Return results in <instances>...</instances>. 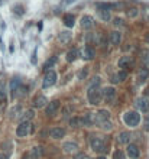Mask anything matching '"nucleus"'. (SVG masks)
Here are the masks:
<instances>
[{
  "label": "nucleus",
  "mask_w": 149,
  "mask_h": 159,
  "mask_svg": "<svg viewBox=\"0 0 149 159\" xmlns=\"http://www.w3.org/2000/svg\"><path fill=\"white\" fill-rule=\"evenodd\" d=\"M90 143H91V148L96 150V152H107L109 149V139L106 136L100 137V136H91L90 139Z\"/></svg>",
  "instance_id": "f257e3e1"
},
{
  "label": "nucleus",
  "mask_w": 149,
  "mask_h": 159,
  "mask_svg": "<svg viewBox=\"0 0 149 159\" xmlns=\"http://www.w3.org/2000/svg\"><path fill=\"white\" fill-rule=\"evenodd\" d=\"M123 121L129 127H136L140 123V114L138 111H127L123 114Z\"/></svg>",
  "instance_id": "f03ea898"
},
{
  "label": "nucleus",
  "mask_w": 149,
  "mask_h": 159,
  "mask_svg": "<svg viewBox=\"0 0 149 159\" xmlns=\"http://www.w3.org/2000/svg\"><path fill=\"white\" fill-rule=\"evenodd\" d=\"M32 132H33V125L31 121H20V125H19L16 129V135L19 137L28 136V135H31Z\"/></svg>",
  "instance_id": "7ed1b4c3"
},
{
  "label": "nucleus",
  "mask_w": 149,
  "mask_h": 159,
  "mask_svg": "<svg viewBox=\"0 0 149 159\" xmlns=\"http://www.w3.org/2000/svg\"><path fill=\"white\" fill-rule=\"evenodd\" d=\"M56 80H58V75H56L55 71H52V70L46 71V74H45V77H44V81H42V88L52 87L56 82Z\"/></svg>",
  "instance_id": "20e7f679"
},
{
  "label": "nucleus",
  "mask_w": 149,
  "mask_h": 159,
  "mask_svg": "<svg viewBox=\"0 0 149 159\" xmlns=\"http://www.w3.org/2000/svg\"><path fill=\"white\" fill-rule=\"evenodd\" d=\"M87 99H89L90 104H99L100 100H101V91L100 88H89V93H87Z\"/></svg>",
  "instance_id": "39448f33"
},
{
  "label": "nucleus",
  "mask_w": 149,
  "mask_h": 159,
  "mask_svg": "<svg viewBox=\"0 0 149 159\" xmlns=\"http://www.w3.org/2000/svg\"><path fill=\"white\" fill-rule=\"evenodd\" d=\"M101 97L107 103H113L116 99V88L114 87H104L101 91Z\"/></svg>",
  "instance_id": "423d86ee"
},
{
  "label": "nucleus",
  "mask_w": 149,
  "mask_h": 159,
  "mask_svg": "<svg viewBox=\"0 0 149 159\" xmlns=\"http://www.w3.org/2000/svg\"><path fill=\"white\" fill-rule=\"evenodd\" d=\"M110 120V113L107 110H100L97 113H94V125H101L103 121Z\"/></svg>",
  "instance_id": "0eeeda50"
},
{
  "label": "nucleus",
  "mask_w": 149,
  "mask_h": 159,
  "mask_svg": "<svg viewBox=\"0 0 149 159\" xmlns=\"http://www.w3.org/2000/svg\"><path fill=\"white\" fill-rule=\"evenodd\" d=\"M60 100H54V101H51V103H48L46 104V110H45V113H46V116L48 117H52V116L56 114V111L60 110Z\"/></svg>",
  "instance_id": "6e6552de"
},
{
  "label": "nucleus",
  "mask_w": 149,
  "mask_h": 159,
  "mask_svg": "<svg viewBox=\"0 0 149 159\" xmlns=\"http://www.w3.org/2000/svg\"><path fill=\"white\" fill-rule=\"evenodd\" d=\"M113 7L111 5H101L99 7V16L101 20L104 22H109L110 20V9Z\"/></svg>",
  "instance_id": "1a4fd4ad"
},
{
  "label": "nucleus",
  "mask_w": 149,
  "mask_h": 159,
  "mask_svg": "<svg viewBox=\"0 0 149 159\" xmlns=\"http://www.w3.org/2000/svg\"><path fill=\"white\" fill-rule=\"evenodd\" d=\"M136 107L140 111H148L149 110V99L148 97H139L136 100Z\"/></svg>",
  "instance_id": "9d476101"
},
{
  "label": "nucleus",
  "mask_w": 149,
  "mask_h": 159,
  "mask_svg": "<svg viewBox=\"0 0 149 159\" xmlns=\"http://www.w3.org/2000/svg\"><path fill=\"white\" fill-rule=\"evenodd\" d=\"M127 156L130 159H138L139 155H140V152H139V148L136 146V145H129L127 146Z\"/></svg>",
  "instance_id": "9b49d317"
},
{
  "label": "nucleus",
  "mask_w": 149,
  "mask_h": 159,
  "mask_svg": "<svg viewBox=\"0 0 149 159\" xmlns=\"http://www.w3.org/2000/svg\"><path fill=\"white\" fill-rule=\"evenodd\" d=\"M80 25H81V27H83V29H91V27L94 26L93 17L89 16V15L83 16V17H81V22H80Z\"/></svg>",
  "instance_id": "f8f14e48"
},
{
  "label": "nucleus",
  "mask_w": 149,
  "mask_h": 159,
  "mask_svg": "<svg viewBox=\"0 0 149 159\" xmlns=\"http://www.w3.org/2000/svg\"><path fill=\"white\" fill-rule=\"evenodd\" d=\"M64 135H65V130L61 127H54L49 130V137H52V139H62Z\"/></svg>",
  "instance_id": "ddd939ff"
},
{
  "label": "nucleus",
  "mask_w": 149,
  "mask_h": 159,
  "mask_svg": "<svg viewBox=\"0 0 149 159\" xmlns=\"http://www.w3.org/2000/svg\"><path fill=\"white\" fill-rule=\"evenodd\" d=\"M46 104H48V100H46L45 96H38V97H35V100H33L35 109H42V107Z\"/></svg>",
  "instance_id": "4468645a"
},
{
  "label": "nucleus",
  "mask_w": 149,
  "mask_h": 159,
  "mask_svg": "<svg viewBox=\"0 0 149 159\" xmlns=\"http://www.w3.org/2000/svg\"><path fill=\"white\" fill-rule=\"evenodd\" d=\"M94 56H96V51H94V48L93 46H90V45H87V46L83 49V58L84 60H93Z\"/></svg>",
  "instance_id": "2eb2a0df"
},
{
  "label": "nucleus",
  "mask_w": 149,
  "mask_h": 159,
  "mask_svg": "<svg viewBox=\"0 0 149 159\" xmlns=\"http://www.w3.org/2000/svg\"><path fill=\"white\" fill-rule=\"evenodd\" d=\"M62 149H64L65 154H74V152H77L78 150V145L77 143H74V142H67V143H64Z\"/></svg>",
  "instance_id": "dca6fc26"
},
{
  "label": "nucleus",
  "mask_w": 149,
  "mask_h": 159,
  "mask_svg": "<svg viewBox=\"0 0 149 159\" xmlns=\"http://www.w3.org/2000/svg\"><path fill=\"white\" fill-rule=\"evenodd\" d=\"M138 77H139V82L148 81V78H149V70L146 68V67H142V68H139Z\"/></svg>",
  "instance_id": "f3484780"
},
{
  "label": "nucleus",
  "mask_w": 149,
  "mask_h": 159,
  "mask_svg": "<svg viewBox=\"0 0 149 159\" xmlns=\"http://www.w3.org/2000/svg\"><path fill=\"white\" fill-rule=\"evenodd\" d=\"M109 39H110V44L119 45V44H120V41H122L120 32H117V31H113V32H110V35H109Z\"/></svg>",
  "instance_id": "a211bd4d"
},
{
  "label": "nucleus",
  "mask_w": 149,
  "mask_h": 159,
  "mask_svg": "<svg viewBox=\"0 0 149 159\" xmlns=\"http://www.w3.org/2000/svg\"><path fill=\"white\" fill-rule=\"evenodd\" d=\"M130 64H132V56H129V55H125L119 60V67L120 68H129Z\"/></svg>",
  "instance_id": "6ab92c4d"
},
{
  "label": "nucleus",
  "mask_w": 149,
  "mask_h": 159,
  "mask_svg": "<svg viewBox=\"0 0 149 159\" xmlns=\"http://www.w3.org/2000/svg\"><path fill=\"white\" fill-rule=\"evenodd\" d=\"M20 85H22V80H20V78L15 77L13 80H10V91H12V94L16 93V90L20 87Z\"/></svg>",
  "instance_id": "aec40b11"
},
{
  "label": "nucleus",
  "mask_w": 149,
  "mask_h": 159,
  "mask_svg": "<svg viewBox=\"0 0 149 159\" xmlns=\"http://www.w3.org/2000/svg\"><path fill=\"white\" fill-rule=\"evenodd\" d=\"M91 125H94V113H85V116H83V126Z\"/></svg>",
  "instance_id": "412c9836"
},
{
  "label": "nucleus",
  "mask_w": 149,
  "mask_h": 159,
  "mask_svg": "<svg viewBox=\"0 0 149 159\" xmlns=\"http://www.w3.org/2000/svg\"><path fill=\"white\" fill-rule=\"evenodd\" d=\"M130 136H132V135H130L129 132H122L120 135H119V139H117V140H119V143L125 145V143H129V142H130V139H132Z\"/></svg>",
  "instance_id": "4be33fe9"
},
{
  "label": "nucleus",
  "mask_w": 149,
  "mask_h": 159,
  "mask_svg": "<svg viewBox=\"0 0 149 159\" xmlns=\"http://www.w3.org/2000/svg\"><path fill=\"white\" fill-rule=\"evenodd\" d=\"M78 55H80V51L78 49H71L67 54V61H68V62H74V61L78 58Z\"/></svg>",
  "instance_id": "5701e85b"
},
{
  "label": "nucleus",
  "mask_w": 149,
  "mask_h": 159,
  "mask_svg": "<svg viewBox=\"0 0 149 159\" xmlns=\"http://www.w3.org/2000/svg\"><path fill=\"white\" fill-rule=\"evenodd\" d=\"M60 41L62 44H68L70 41H71V32H68V31H64V32L60 33Z\"/></svg>",
  "instance_id": "b1692460"
},
{
  "label": "nucleus",
  "mask_w": 149,
  "mask_h": 159,
  "mask_svg": "<svg viewBox=\"0 0 149 159\" xmlns=\"http://www.w3.org/2000/svg\"><path fill=\"white\" fill-rule=\"evenodd\" d=\"M33 116H35V111H33L32 109L26 110V111L20 116V120H22V121H31V119H33Z\"/></svg>",
  "instance_id": "393cba45"
},
{
  "label": "nucleus",
  "mask_w": 149,
  "mask_h": 159,
  "mask_svg": "<svg viewBox=\"0 0 149 159\" xmlns=\"http://www.w3.org/2000/svg\"><path fill=\"white\" fill-rule=\"evenodd\" d=\"M64 25H65L67 27H72L75 25V17L72 16V15H67V16L64 17Z\"/></svg>",
  "instance_id": "a878e982"
},
{
  "label": "nucleus",
  "mask_w": 149,
  "mask_h": 159,
  "mask_svg": "<svg viewBox=\"0 0 149 159\" xmlns=\"http://www.w3.org/2000/svg\"><path fill=\"white\" fill-rule=\"evenodd\" d=\"M70 126L71 127H81L83 126V117H72L70 120Z\"/></svg>",
  "instance_id": "bb28decb"
},
{
  "label": "nucleus",
  "mask_w": 149,
  "mask_h": 159,
  "mask_svg": "<svg viewBox=\"0 0 149 159\" xmlns=\"http://www.w3.org/2000/svg\"><path fill=\"white\" fill-rule=\"evenodd\" d=\"M56 64V56H51L49 60L46 61V62H45L44 64V70H46V71H49L51 68H52V67L55 65Z\"/></svg>",
  "instance_id": "cd10ccee"
},
{
  "label": "nucleus",
  "mask_w": 149,
  "mask_h": 159,
  "mask_svg": "<svg viewBox=\"0 0 149 159\" xmlns=\"http://www.w3.org/2000/svg\"><path fill=\"white\" fill-rule=\"evenodd\" d=\"M44 148H41V146H36V148H33L32 149V152H31V154L33 155V156H35V158L38 159V158H41V156H42V155H44Z\"/></svg>",
  "instance_id": "c85d7f7f"
},
{
  "label": "nucleus",
  "mask_w": 149,
  "mask_h": 159,
  "mask_svg": "<svg viewBox=\"0 0 149 159\" xmlns=\"http://www.w3.org/2000/svg\"><path fill=\"white\" fill-rule=\"evenodd\" d=\"M140 56H142V62H144L145 65H149V51L144 49L140 52Z\"/></svg>",
  "instance_id": "c756f323"
},
{
  "label": "nucleus",
  "mask_w": 149,
  "mask_h": 159,
  "mask_svg": "<svg viewBox=\"0 0 149 159\" xmlns=\"http://www.w3.org/2000/svg\"><path fill=\"white\" fill-rule=\"evenodd\" d=\"M100 87V77H93L91 81H90V87L89 88H99Z\"/></svg>",
  "instance_id": "7c9ffc66"
},
{
  "label": "nucleus",
  "mask_w": 149,
  "mask_h": 159,
  "mask_svg": "<svg viewBox=\"0 0 149 159\" xmlns=\"http://www.w3.org/2000/svg\"><path fill=\"white\" fill-rule=\"evenodd\" d=\"M100 127H101L103 130H106V132H109V130H111V129H113V125H111L110 120H107V121H103V123L100 125Z\"/></svg>",
  "instance_id": "2f4dec72"
},
{
  "label": "nucleus",
  "mask_w": 149,
  "mask_h": 159,
  "mask_svg": "<svg viewBox=\"0 0 149 159\" xmlns=\"http://www.w3.org/2000/svg\"><path fill=\"white\" fill-rule=\"evenodd\" d=\"M139 15V10H138V7H130L129 10H127V16L129 17H132V19H135V17Z\"/></svg>",
  "instance_id": "473e14b6"
},
{
  "label": "nucleus",
  "mask_w": 149,
  "mask_h": 159,
  "mask_svg": "<svg viewBox=\"0 0 149 159\" xmlns=\"http://www.w3.org/2000/svg\"><path fill=\"white\" fill-rule=\"evenodd\" d=\"M19 111H20V106H16V107H13V109H12L10 111H9V114H10L12 119H15V117L17 116V113H19Z\"/></svg>",
  "instance_id": "72a5a7b5"
},
{
  "label": "nucleus",
  "mask_w": 149,
  "mask_h": 159,
  "mask_svg": "<svg viewBox=\"0 0 149 159\" xmlns=\"http://www.w3.org/2000/svg\"><path fill=\"white\" fill-rule=\"evenodd\" d=\"M113 159H126V155H125V152H122V150H117L113 155Z\"/></svg>",
  "instance_id": "f704fd0d"
},
{
  "label": "nucleus",
  "mask_w": 149,
  "mask_h": 159,
  "mask_svg": "<svg viewBox=\"0 0 149 159\" xmlns=\"http://www.w3.org/2000/svg\"><path fill=\"white\" fill-rule=\"evenodd\" d=\"M126 77H127V72L123 70V71H120V72H117V78H119V81H123V80H126Z\"/></svg>",
  "instance_id": "c9c22d12"
},
{
  "label": "nucleus",
  "mask_w": 149,
  "mask_h": 159,
  "mask_svg": "<svg viewBox=\"0 0 149 159\" xmlns=\"http://www.w3.org/2000/svg\"><path fill=\"white\" fill-rule=\"evenodd\" d=\"M85 77H87V68H83L81 71L78 72V80H84Z\"/></svg>",
  "instance_id": "e433bc0d"
},
{
  "label": "nucleus",
  "mask_w": 149,
  "mask_h": 159,
  "mask_svg": "<svg viewBox=\"0 0 149 159\" xmlns=\"http://www.w3.org/2000/svg\"><path fill=\"white\" fill-rule=\"evenodd\" d=\"M71 111H72V107H71V106H67L65 109L62 110V114H64V117H68Z\"/></svg>",
  "instance_id": "4c0bfd02"
},
{
  "label": "nucleus",
  "mask_w": 149,
  "mask_h": 159,
  "mask_svg": "<svg viewBox=\"0 0 149 159\" xmlns=\"http://www.w3.org/2000/svg\"><path fill=\"white\" fill-rule=\"evenodd\" d=\"M13 10H15V13H17V15H23V7L22 6H15Z\"/></svg>",
  "instance_id": "58836bf2"
},
{
  "label": "nucleus",
  "mask_w": 149,
  "mask_h": 159,
  "mask_svg": "<svg viewBox=\"0 0 149 159\" xmlns=\"http://www.w3.org/2000/svg\"><path fill=\"white\" fill-rule=\"evenodd\" d=\"M75 0H61V6L62 7H65V6H70L71 3H74Z\"/></svg>",
  "instance_id": "ea45409f"
},
{
  "label": "nucleus",
  "mask_w": 149,
  "mask_h": 159,
  "mask_svg": "<svg viewBox=\"0 0 149 159\" xmlns=\"http://www.w3.org/2000/svg\"><path fill=\"white\" fill-rule=\"evenodd\" d=\"M113 23H114L116 26H122V25H123V20H122L120 17H116V19H113Z\"/></svg>",
  "instance_id": "a19ab883"
},
{
  "label": "nucleus",
  "mask_w": 149,
  "mask_h": 159,
  "mask_svg": "<svg viewBox=\"0 0 149 159\" xmlns=\"http://www.w3.org/2000/svg\"><path fill=\"white\" fill-rule=\"evenodd\" d=\"M6 100V93H5V90L0 87V101H5Z\"/></svg>",
  "instance_id": "79ce46f5"
},
{
  "label": "nucleus",
  "mask_w": 149,
  "mask_h": 159,
  "mask_svg": "<svg viewBox=\"0 0 149 159\" xmlns=\"http://www.w3.org/2000/svg\"><path fill=\"white\" fill-rule=\"evenodd\" d=\"M110 81L113 82V84H117V82H120V81H119V78H117V74H113V75H111Z\"/></svg>",
  "instance_id": "37998d69"
},
{
  "label": "nucleus",
  "mask_w": 149,
  "mask_h": 159,
  "mask_svg": "<svg viewBox=\"0 0 149 159\" xmlns=\"http://www.w3.org/2000/svg\"><path fill=\"white\" fill-rule=\"evenodd\" d=\"M23 159H36V158H35V156H33L31 152H29V154H25V155H23Z\"/></svg>",
  "instance_id": "c03bdc74"
},
{
  "label": "nucleus",
  "mask_w": 149,
  "mask_h": 159,
  "mask_svg": "<svg viewBox=\"0 0 149 159\" xmlns=\"http://www.w3.org/2000/svg\"><path fill=\"white\" fill-rule=\"evenodd\" d=\"M84 156H85V155H84V154H81V152H80V154L74 155V159H83Z\"/></svg>",
  "instance_id": "a18cd8bd"
},
{
  "label": "nucleus",
  "mask_w": 149,
  "mask_h": 159,
  "mask_svg": "<svg viewBox=\"0 0 149 159\" xmlns=\"http://www.w3.org/2000/svg\"><path fill=\"white\" fill-rule=\"evenodd\" d=\"M0 159H9V155L3 154V152H0Z\"/></svg>",
  "instance_id": "49530a36"
},
{
  "label": "nucleus",
  "mask_w": 149,
  "mask_h": 159,
  "mask_svg": "<svg viewBox=\"0 0 149 159\" xmlns=\"http://www.w3.org/2000/svg\"><path fill=\"white\" fill-rule=\"evenodd\" d=\"M145 19L149 22V9H146V10H145Z\"/></svg>",
  "instance_id": "de8ad7c7"
},
{
  "label": "nucleus",
  "mask_w": 149,
  "mask_h": 159,
  "mask_svg": "<svg viewBox=\"0 0 149 159\" xmlns=\"http://www.w3.org/2000/svg\"><path fill=\"white\" fill-rule=\"evenodd\" d=\"M145 127H146V129H149V120H146V126H145Z\"/></svg>",
  "instance_id": "09e8293b"
},
{
  "label": "nucleus",
  "mask_w": 149,
  "mask_h": 159,
  "mask_svg": "<svg viewBox=\"0 0 149 159\" xmlns=\"http://www.w3.org/2000/svg\"><path fill=\"white\" fill-rule=\"evenodd\" d=\"M83 159H91V158H89V156H87V155H85V156H84Z\"/></svg>",
  "instance_id": "8fccbe9b"
},
{
  "label": "nucleus",
  "mask_w": 149,
  "mask_h": 159,
  "mask_svg": "<svg viewBox=\"0 0 149 159\" xmlns=\"http://www.w3.org/2000/svg\"><path fill=\"white\" fill-rule=\"evenodd\" d=\"M97 159H106V158H104V156H99V158H97Z\"/></svg>",
  "instance_id": "3c124183"
},
{
  "label": "nucleus",
  "mask_w": 149,
  "mask_h": 159,
  "mask_svg": "<svg viewBox=\"0 0 149 159\" xmlns=\"http://www.w3.org/2000/svg\"><path fill=\"white\" fill-rule=\"evenodd\" d=\"M3 2H5V0H0V5H2V3H3Z\"/></svg>",
  "instance_id": "603ef678"
}]
</instances>
